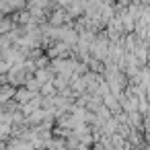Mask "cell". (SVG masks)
<instances>
[{
  "label": "cell",
  "instance_id": "obj_1",
  "mask_svg": "<svg viewBox=\"0 0 150 150\" xmlns=\"http://www.w3.org/2000/svg\"><path fill=\"white\" fill-rule=\"evenodd\" d=\"M15 95H17V101H19V103H23V105L29 101V97H33V93H29L27 88H25V91H17Z\"/></svg>",
  "mask_w": 150,
  "mask_h": 150
}]
</instances>
